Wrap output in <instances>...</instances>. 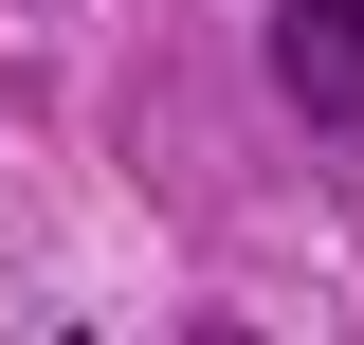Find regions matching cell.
<instances>
[{
	"mask_svg": "<svg viewBox=\"0 0 364 345\" xmlns=\"http://www.w3.org/2000/svg\"><path fill=\"white\" fill-rule=\"evenodd\" d=\"M273 91L328 146H364V0H273Z\"/></svg>",
	"mask_w": 364,
	"mask_h": 345,
	"instance_id": "cell-1",
	"label": "cell"
}]
</instances>
